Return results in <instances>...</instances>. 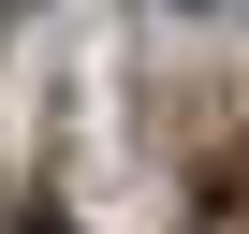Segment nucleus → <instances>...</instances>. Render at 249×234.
Returning a JSON list of instances; mask_svg holds the SVG:
<instances>
[{"mask_svg":"<svg viewBox=\"0 0 249 234\" xmlns=\"http://www.w3.org/2000/svg\"><path fill=\"white\" fill-rule=\"evenodd\" d=\"M147 15H249V0H147Z\"/></svg>","mask_w":249,"mask_h":234,"instance_id":"obj_1","label":"nucleus"},{"mask_svg":"<svg viewBox=\"0 0 249 234\" xmlns=\"http://www.w3.org/2000/svg\"><path fill=\"white\" fill-rule=\"evenodd\" d=\"M0 30H15V15H0Z\"/></svg>","mask_w":249,"mask_h":234,"instance_id":"obj_2","label":"nucleus"}]
</instances>
